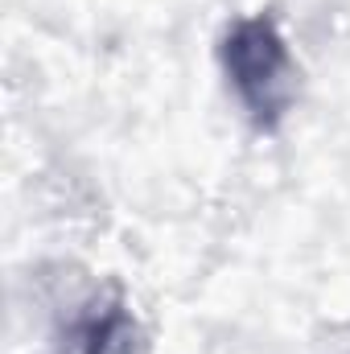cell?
I'll use <instances>...</instances> for the list:
<instances>
[{
  "label": "cell",
  "instance_id": "cell-2",
  "mask_svg": "<svg viewBox=\"0 0 350 354\" xmlns=\"http://www.w3.org/2000/svg\"><path fill=\"white\" fill-rule=\"evenodd\" d=\"M124 313L120 309H111V313H103L95 326L87 330V354H107V351H120V342L116 338H124Z\"/></svg>",
  "mask_w": 350,
  "mask_h": 354
},
{
  "label": "cell",
  "instance_id": "cell-1",
  "mask_svg": "<svg viewBox=\"0 0 350 354\" xmlns=\"http://www.w3.org/2000/svg\"><path fill=\"white\" fill-rule=\"evenodd\" d=\"M223 71L260 128H276L284 120L293 103V58L272 17H243L227 29Z\"/></svg>",
  "mask_w": 350,
  "mask_h": 354
}]
</instances>
